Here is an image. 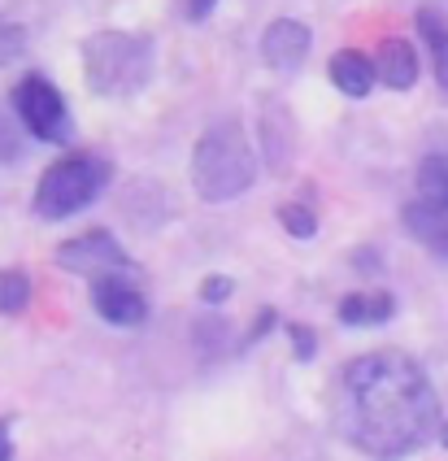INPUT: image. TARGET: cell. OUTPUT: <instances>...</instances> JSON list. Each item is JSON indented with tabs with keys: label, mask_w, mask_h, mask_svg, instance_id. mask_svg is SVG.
Returning a JSON list of instances; mask_svg holds the SVG:
<instances>
[{
	"label": "cell",
	"mask_w": 448,
	"mask_h": 461,
	"mask_svg": "<svg viewBox=\"0 0 448 461\" xmlns=\"http://www.w3.org/2000/svg\"><path fill=\"white\" fill-rule=\"evenodd\" d=\"M288 339L296 344V357H300V361H314V353H318L314 344H318V339H314V331H309V327H300V322H288Z\"/></svg>",
	"instance_id": "cell-20"
},
{
	"label": "cell",
	"mask_w": 448,
	"mask_h": 461,
	"mask_svg": "<svg viewBox=\"0 0 448 461\" xmlns=\"http://www.w3.org/2000/svg\"><path fill=\"white\" fill-rule=\"evenodd\" d=\"M418 52L409 40H383L379 44V57H374V70H379V83L392 87V92H409L418 83Z\"/></svg>",
	"instance_id": "cell-10"
},
{
	"label": "cell",
	"mask_w": 448,
	"mask_h": 461,
	"mask_svg": "<svg viewBox=\"0 0 448 461\" xmlns=\"http://www.w3.org/2000/svg\"><path fill=\"white\" fill-rule=\"evenodd\" d=\"M262 144H265V161L274 170H283L291 161V118L279 104H265L262 109Z\"/></svg>",
	"instance_id": "cell-13"
},
{
	"label": "cell",
	"mask_w": 448,
	"mask_h": 461,
	"mask_svg": "<svg viewBox=\"0 0 448 461\" xmlns=\"http://www.w3.org/2000/svg\"><path fill=\"white\" fill-rule=\"evenodd\" d=\"M18 157H22V140H18L13 122L0 113V161H18Z\"/></svg>",
	"instance_id": "cell-19"
},
{
	"label": "cell",
	"mask_w": 448,
	"mask_h": 461,
	"mask_svg": "<svg viewBox=\"0 0 448 461\" xmlns=\"http://www.w3.org/2000/svg\"><path fill=\"white\" fill-rule=\"evenodd\" d=\"M279 222L288 227L291 240H314L318 213L309 205H300V201H288V205H279Z\"/></svg>",
	"instance_id": "cell-16"
},
{
	"label": "cell",
	"mask_w": 448,
	"mask_h": 461,
	"mask_svg": "<svg viewBox=\"0 0 448 461\" xmlns=\"http://www.w3.org/2000/svg\"><path fill=\"white\" fill-rule=\"evenodd\" d=\"M113 179V166L101 153H70L53 161L40 183H35V213L61 222V218H75L79 209H87Z\"/></svg>",
	"instance_id": "cell-4"
},
{
	"label": "cell",
	"mask_w": 448,
	"mask_h": 461,
	"mask_svg": "<svg viewBox=\"0 0 448 461\" xmlns=\"http://www.w3.org/2000/svg\"><path fill=\"white\" fill-rule=\"evenodd\" d=\"M57 266H66L75 275H87V279H101V275H113V270H135L127 249L109 230H83L75 240H66L57 249Z\"/></svg>",
	"instance_id": "cell-7"
},
{
	"label": "cell",
	"mask_w": 448,
	"mask_h": 461,
	"mask_svg": "<svg viewBox=\"0 0 448 461\" xmlns=\"http://www.w3.org/2000/svg\"><path fill=\"white\" fill-rule=\"evenodd\" d=\"M31 305V279L27 270H0V313H22Z\"/></svg>",
	"instance_id": "cell-15"
},
{
	"label": "cell",
	"mask_w": 448,
	"mask_h": 461,
	"mask_svg": "<svg viewBox=\"0 0 448 461\" xmlns=\"http://www.w3.org/2000/svg\"><path fill=\"white\" fill-rule=\"evenodd\" d=\"M440 436H444V444H448V422H444V427H440Z\"/></svg>",
	"instance_id": "cell-23"
},
{
	"label": "cell",
	"mask_w": 448,
	"mask_h": 461,
	"mask_svg": "<svg viewBox=\"0 0 448 461\" xmlns=\"http://www.w3.org/2000/svg\"><path fill=\"white\" fill-rule=\"evenodd\" d=\"M336 313L344 327H383V322H392L396 301L388 292H348Z\"/></svg>",
	"instance_id": "cell-12"
},
{
	"label": "cell",
	"mask_w": 448,
	"mask_h": 461,
	"mask_svg": "<svg viewBox=\"0 0 448 461\" xmlns=\"http://www.w3.org/2000/svg\"><path fill=\"white\" fill-rule=\"evenodd\" d=\"M213 5H218V0H184L187 18H196V23H201V18H210V14H213Z\"/></svg>",
	"instance_id": "cell-22"
},
{
	"label": "cell",
	"mask_w": 448,
	"mask_h": 461,
	"mask_svg": "<svg viewBox=\"0 0 448 461\" xmlns=\"http://www.w3.org/2000/svg\"><path fill=\"white\" fill-rule=\"evenodd\" d=\"M309 44H314V35H309V26L300 18H274L262 31V61L270 70L296 75L305 66V57H309Z\"/></svg>",
	"instance_id": "cell-9"
},
{
	"label": "cell",
	"mask_w": 448,
	"mask_h": 461,
	"mask_svg": "<svg viewBox=\"0 0 448 461\" xmlns=\"http://www.w3.org/2000/svg\"><path fill=\"white\" fill-rule=\"evenodd\" d=\"M13 113L18 122L27 127V135L44 140V144H70L75 140V122H70V109H66V96L57 92L53 78L44 75H22L13 83Z\"/></svg>",
	"instance_id": "cell-6"
},
{
	"label": "cell",
	"mask_w": 448,
	"mask_h": 461,
	"mask_svg": "<svg viewBox=\"0 0 448 461\" xmlns=\"http://www.w3.org/2000/svg\"><path fill=\"white\" fill-rule=\"evenodd\" d=\"M13 418H0V461H13V439H9Z\"/></svg>",
	"instance_id": "cell-21"
},
{
	"label": "cell",
	"mask_w": 448,
	"mask_h": 461,
	"mask_svg": "<svg viewBox=\"0 0 448 461\" xmlns=\"http://www.w3.org/2000/svg\"><path fill=\"white\" fill-rule=\"evenodd\" d=\"M405 227L422 249L448 257V144L418 161L414 192L405 201Z\"/></svg>",
	"instance_id": "cell-5"
},
{
	"label": "cell",
	"mask_w": 448,
	"mask_h": 461,
	"mask_svg": "<svg viewBox=\"0 0 448 461\" xmlns=\"http://www.w3.org/2000/svg\"><path fill=\"white\" fill-rule=\"evenodd\" d=\"M231 292H236V283L227 279V275H210V279L201 283V301H205V305H222V301H231Z\"/></svg>",
	"instance_id": "cell-18"
},
{
	"label": "cell",
	"mask_w": 448,
	"mask_h": 461,
	"mask_svg": "<svg viewBox=\"0 0 448 461\" xmlns=\"http://www.w3.org/2000/svg\"><path fill=\"white\" fill-rule=\"evenodd\" d=\"M331 83L340 87L344 96H353V101H366L370 87L379 83V70H374V57H366V52L357 49H340L336 57H331Z\"/></svg>",
	"instance_id": "cell-11"
},
{
	"label": "cell",
	"mask_w": 448,
	"mask_h": 461,
	"mask_svg": "<svg viewBox=\"0 0 448 461\" xmlns=\"http://www.w3.org/2000/svg\"><path fill=\"white\" fill-rule=\"evenodd\" d=\"M336 427L357 453L400 461L440 431V396L409 353L379 348L340 370Z\"/></svg>",
	"instance_id": "cell-1"
},
{
	"label": "cell",
	"mask_w": 448,
	"mask_h": 461,
	"mask_svg": "<svg viewBox=\"0 0 448 461\" xmlns=\"http://www.w3.org/2000/svg\"><path fill=\"white\" fill-rule=\"evenodd\" d=\"M92 305L113 327H139L148 318V296L139 292L135 270H113V275L92 279Z\"/></svg>",
	"instance_id": "cell-8"
},
{
	"label": "cell",
	"mask_w": 448,
	"mask_h": 461,
	"mask_svg": "<svg viewBox=\"0 0 448 461\" xmlns=\"http://www.w3.org/2000/svg\"><path fill=\"white\" fill-rule=\"evenodd\" d=\"M253 179H257V157H253V144L239 118H218L201 131L196 153H192V183L205 201L227 205L244 196Z\"/></svg>",
	"instance_id": "cell-2"
},
{
	"label": "cell",
	"mask_w": 448,
	"mask_h": 461,
	"mask_svg": "<svg viewBox=\"0 0 448 461\" xmlns=\"http://www.w3.org/2000/svg\"><path fill=\"white\" fill-rule=\"evenodd\" d=\"M83 75L96 96L131 101L153 78V40L135 31H92L83 40Z\"/></svg>",
	"instance_id": "cell-3"
},
{
	"label": "cell",
	"mask_w": 448,
	"mask_h": 461,
	"mask_svg": "<svg viewBox=\"0 0 448 461\" xmlns=\"http://www.w3.org/2000/svg\"><path fill=\"white\" fill-rule=\"evenodd\" d=\"M418 35L426 52H431V66H435V78H440V87L448 92V23L440 18V9H418Z\"/></svg>",
	"instance_id": "cell-14"
},
{
	"label": "cell",
	"mask_w": 448,
	"mask_h": 461,
	"mask_svg": "<svg viewBox=\"0 0 448 461\" xmlns=\"http://www.w3.org/2000/svg\"><path fill=\"white\" fill-rule=\"evenodd\" d=\"M27 52V31L18 23H9L4 14H0V66H9V61H18Z\"/></svg>",
	"instance_id": "cell-17"
}]
</instances>
